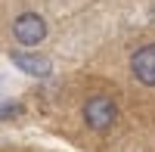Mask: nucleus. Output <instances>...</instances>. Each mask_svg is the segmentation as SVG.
<instances>
[{
  "label": "nucleus",
  "mask_w": 155,
  "mask_h": 152,
  "mask_svg": "<svg viewBox=\"0 0 155 152\" xmlns=\"http://www.w3.org/2000/svg\"><path fill=\"white\" fill-rule=\"evenodd\" d=\"M130 71H134V78L140 84L155 87V44L140 47L137 53L130 56Z\"/></svg>",
  "instance_id": "nucleus-3"
},
{
  "label": "nucleus",
  "mask_w": 155,
  "mask_h": 152,
  "mask_svg": "<svg viewBox=\"0 0 155 152\" xmlns=\"http://www.w3.org/2000/svg\"><path fill=\"white\" fill-rule=\"evenodd\" d=\"M12 62L25 71V74H34V78H47L53 65H50L47 56H37V53H12Z\"/></svg>",
  "instance_id": "nucleus-4"
},
{
  "label": "nucleus",
  "mask_w": 155,
  "mask_h": 152,
  "mask_svg": "<svg viewBox=\"0 0 155 152\" xmlns=\"http://www.w3.org/2000/svg\"><path fill=\"white\" fill-rule=\"evenodd\" d=\"M12 34L16 41L25 44V47H37L47 37V22L37 16V12H22V16L12 22Z\"/></svg>",
  "instance_id": "nucleus-2"
},
{
  "label": "nucleus",
  "mask_w": 155,
  "mask_h": 152,
  "mask_svg": "<svg viewBox=\"0 0 155 152\" xmlns=\"http://www.w3.org/2000/svg\"><path fill=\"white\" fill-rule=\"evenodd\" d=\"M149 22H155V3L149 6Z\"/></svg>",
  "instance_id": "nucleus-6"
},
{
  "label": "nucleus",
  "mask_w": 155,
  "mask_h": 152,
  "mask_svg": "<svg viewBox=\"0 0 155 152\" xmlns=\"http://www.w3.org/2000/svg\"><path fill=\"white\" fill-rule=\"evenodd\" d=\"M115 118H118V106H115V99L112 96H90L87 99V106H84V121H87V127H93V131H109Z\"/></svg>",
  "instance_id": "nucleus-1"
},
{
  "label": "nucleus",
  "mask_w": 155,
  "mask_h": 152,
  "mask_svg": "<svg viewBox=\"0 0 155 152\" xmlns=\"http://www.w3.org/2000/svg\"><path fill=\"white\" fill-rule=\"evenodd\" d=\"M19 112H22L19 103H0V121H3V118H12V115H19Z\"/></svg>",
  "instance_id": "nucleus-5"
}]
</instances>
